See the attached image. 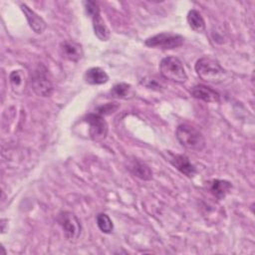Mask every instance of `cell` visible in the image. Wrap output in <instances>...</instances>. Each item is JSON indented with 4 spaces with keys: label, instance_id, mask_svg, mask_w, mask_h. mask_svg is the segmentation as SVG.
<instances>
[{
    "label": "cell",
    "instance_id": "obj_1",
    "mask_svg": "<svg viewBox=\"0 0 255 255\" xmlns=\"http://www.w3.org/2000/svg\"><path fill=\"white\" fill-rule=\"evenodd\" d=\"M197 76L211 84H220L227 78V72L214 59L209 57L200 58L195 64Z\"/></svg>",
    "mask_w": 255,
    "mask_h": 255
},
{
    "label": "cell",
    "instance_id": "obj_2",
    "mask_svg": "<svg viewBox=\"0 0 255 255\" xmlns=\"http://www.w3.org/2000/svg\"><path fill=\"white\" fill-rule=\"evenodd\" d=\"M176 138L183 147L189 150L200 151L205 146L203 134L190 125H179L176 128Z\"/></svg>",
    "mask_w": 255,
    "mask_h": 255
},
{
    "label": "cell",
    "instance_id": "obj_3",
    "mask_svg": "<svg viewBox=\"0 0 255 255\" xmlns=\"http://www.w3.org/2000/svg\"><path fill=\"white\" fill-rule=\"evenodd\" d=\"M159 72L164 79L175 83H184L187 80V75L181 61L173 56H168L161 60Z\"/></svg>",
    "mask_w": 255,
    "mask_h": 255
},
{
    "label": "cell",
    "instance_id": "obj_4",
    "mask_svg": "<svg viewBox=\"0 0 255 255\" xmlns=\"http://www.w3.org/2000/svg\"><path fill=\"white\" fill-rule=\"evenodd\" d=\"M58 223L61 226L65 237L69 241H76L82 232V225L79 218L71 211H62L58 215Z\"/></svg>",
    "mask_w": 255,
    "mask_h": 255
},
{
    "label": "cell",
    "instance_id": "obj_5",
    "mask_svg": "<svg viewBox=\"0 0 255 255\" xmlns=\"http://www.w3.org/2000/svg\"><path fill=\"white\" fill-rule=\"evenodd\" d=\"M184 42V38L179 34L163 32L147 38L144 44L150 48L163 50H171L180 47Z\"/></svg>",
    "mask_w": 255,
    "mask_h": 255
},
{
    "label": "cell",
    "instance_id": "obj_6",
    "mask_svg": "<svg viewBox=\"0 0 255 255\" xmlns=\"http://www.w3.org/2000/svg\"><path fill=\"white\" fill-rule=\"evenodd\" d=\"M31 84L34 92L38 96L50 97L53 93V84L48 77V70L43 65H39L35 69L32 75Z\"/></svg>",
    "mask_w": 255,
    "mask_h": 255
},
{
    "label": "cell",
    "instance_id": "obj_7",
    "mask_svg": "<svg viewBox=\"0 0 255 255\" xmlns=\"http://www.w3.org/2000/svg\"><path fill=\"white\" fill-rule=\"evenodd\" d=\"M85 122L89 125V132L93 140L101 141L107 137L109 128L103 116L92 113L85 117Z\"/></svg>",
    "mask_w": 255,
    "mask_h": 255
},
{
    "label": "cell",
    "instance_id": "obj_8",
    "mask_svg": "<svg viewBox=\"0 0 255 255\" xmlns=\"http://www.w3.org/2000/svg\"><path fill=\"white\" fill-rule=\"evenodd\" d=\"M60 53L66 60L78 62L83 58L84 50L80 43L74 40H65L60 44Z\"/></svg>",
    "mask_w": 255,
    "mask_h": 255
},
{
    "label": "cell",
    "instance_id": "obj_9",
    "mask_svg": "<svg viewBox=\"0 0 255 255\" xmlns=\"http://www.w3.org/2000/svg\"><path fill=\"white\" fill-rule=\"evenodd\" d=\"M21 10L24 13L29 26L31 27V29L37 33V34H41L44 32V30L46 29L47 25L46 22L44 21V19L42 17H40L34 10H32L30 7H28L26 4L21 3L20 4Z\"/></svg>",
    "mask_w": 255,
    "mask_h": 255
},
{
    "label": "cell",
    "instance_id": "obj_10",
    "mask_svg": "<svg viewBox=\"0 0 255 255\" xmlns=\"http://www.w3.org/2000/svg\"><path fill=\"white\" fill-rule=\"evenodd\" d=\"M169 161L177 170L188 177H193L196 173V167L183 154H170Z\"/></svg>",
    "mask_w": 255,
    "mask_h": 255
},
{
    "label": "cell",
    "instance_id": "obj_11",
    "mask_svg": "<svg viewBox=\"0 0 255 255\" xmlns=\"http://www.w3.org/2000/svg\"><path fill=\"white\" fill-rule=\"evenodd\" d=\"M191 96L195 99L206 103H218L220 101L219 94L205 85H196L191 89Z\"/></svg>",
    "mask_w": 255,
    "mask_h": 255
},
{
    "label": "cell",
    "instance_id": "obj_12",
    "mask_svg": "<svg viewBox=\"0 0 255 255\" xmlns=\"http://www.w3.org/2000/svg\"><path fill=\"white\" fill-rule=\"evenodd\" d=\"M84 80L90 85H102L109 81V76L105 70L100 67H93L86 71Z\"/></svg>",
    "mask_w": 255,
    "mask_h": 255
},
{
    "label": "cell",
    "instance_id": "obj_13",
    "mask_svg": "<svg viewBox=\"0 0 255 255\" xmlns=\"http://www.w3.org/2000/svg\"><path fill=\"white\" fill-rule=\"evenodd\" d=\"M91 19L93 22V28L95 31V35L98 37V39L101 41H108L110 39L111 33H110L109 28L105 24L103 18L101 17L100 12L91 16Z\"/></svg>",
    "mask_w": 255,
    "mask_h": 255
},
{
    "label": "cell",
    "instance_id": "obj_14",
    "mask_svg": "<svg viewBox=\"0 0 255 255\" xmlns=\"http://www.w3.org/2000/svg\"><path fill=\"white\" fill-rule=\"evenodd\" d=\"M232 188V184L223 179H213L209 184L210 192L219 200L225 198L226 194Z\"/></svg>",
    "mask_w": 255,
    "mask_h": 255
},
{
    "label": "cell",
    "instance_id": "obj_15",
    "mask_svg": "<svg viewBox=\"0 0 255 255\" xmlns=\"http://www.w3.org/2000/svg\"><path fill=\"white\" fill-rule=\"evenodd\" d=\"M187 23L189 27L197 33H203L205 31V22L201 14L195 9H191L187 13Z\"/></svg>",
    "mask_w": 255,
    "mask_h": 255
},
{
    "label": "cell",
    "instance_id": "obj_16",
    "mask_svg": "<svg viewBox=\"0 0 255 255\" xmlns=\"http://www.w3.org/2000/svg\"><path fill=\"white\" fill-rule=\"evenodd\" d=\"M129 169L133 175H135L136 177H138L140 179L149 180L152 177V172L149 169V167L141 161H137V160L133 161L131 163Z\"/></svg>",
    "mask_w": 255,
    "mask_h": 255
},
{
    "label": "cell",
    "instance_id": "obj_17",
    "mask_svg": "<svg viewBox=\"0 0 255 255\" xmlns=\"http://www.w3.org/2000/svg\"><path fill=\"white\" fill-rule=\"evenodd\" d=\"M12 90L16 94H21L25 89V76L22 71L16 70L10 74L9 77Z\"/></svg>",
    "mask_w": 255,
    "mask_h": 255
},
{
    "label": "cell",
    "instance_id": "obj_18",
    "mask_svg": "<svg viewBox=\"0 0 255 255\" xmlns=\"http://www.w3.org/2000/svg\"><path fill=\"white\" fill-rule=\"evenodd\" d=\"M111 94L115 98L128 99L132 96V91H131L130 85H128L127 83H119V84H116L112 88Z\"/></svg>",
    "mask_w": 255,
    "mask_h": 255
},
{
    "label": "cell",
    "instance_id": "obj_19",
    "mask_svg": "<svg viewBox=\"0 0 255 255\" xmlns=\"http://www.w3.org/2000/svg\"><path fill=\"white\" fill-rule=\"evenodd\" d=\"M97 225L104 233H111L114 229L113 221L106 213H100L97 215Z\"/></svg>",
    "mask_w": 255,
    "mask_h": 255
},
{
    "label": "cell",
    "instance_id": "obj_20",
    "mask_svg": "<svg viewBox=\"0 0 255 255\" xmlns=\"http://www.w3.org/2000/svg\"><path fill=\"white\" fill-rule=\"evenodd\" d=\"M119 104L118 103H108L104 106H101L97 109V114L101 115V116H107L110 114L115 113L118 109H119Z\"/></svg>",
    "mask_w": 255,
    "mask_h": 255
}]
</instances>
